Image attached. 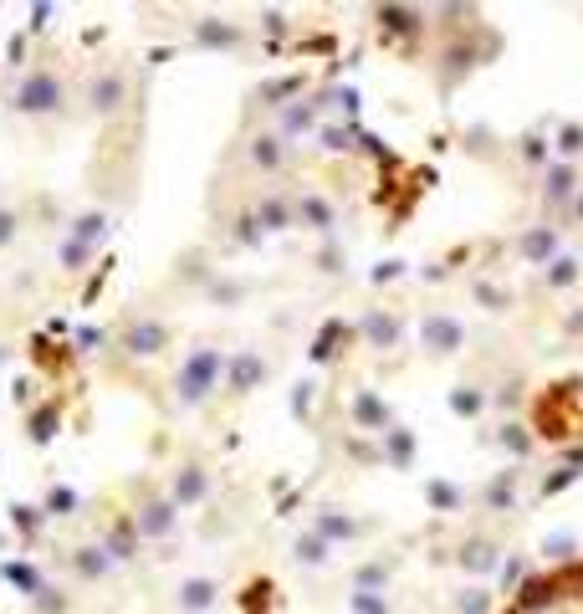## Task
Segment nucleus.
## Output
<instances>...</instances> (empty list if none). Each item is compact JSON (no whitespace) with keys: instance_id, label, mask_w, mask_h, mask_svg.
<instances>
[{"instance_id":"4c0bfd02","label":"nucleus","mask_w":583,"mask_h":614,"mask_svg":"<svg viewBox=\"0 0 583 614\" xmlns=\"http://www.w3.org/2000/svg\"><path fill=\"white\" fill-rule=\"evenodd\" d=\"M16 226H21L16 205H6V200H0V246H11V241H16Z\"/></svg>"},{"instance_id":"9d476101","label":"nucleus","mask_w":583,"mask_h":614,"mask_svg":"<svg viewBox=\"0 0 583 614\" xmlns=\"http://www.w3.org/2000/svg\"><path fill=\"white\" fill-rule=\"evenodd\" d=\"M558 231L563 226H527L517 241H512V251H517V261H527V267H553L558 261Z\"/></svg>"},{"instance_id":"b1692460","label":"nucleus","mask_w":583,"mask_h":614,"mask_svg":"<svg viewBox=\"0 0 583 614\" xmlns=\"http://www.w3.org/2000/svg\"><path fill=\"white\" fill-rule=\"evenodd\" d=\"M430 11H420V6H379V26L389 31V36H420L430 21H425Z\"/></svg>"},{"instance_id":"c756f323","label":"nucleus","mask_w":583,"mask_h":614,"mask_svg":"<svg viewBox=\"0 0 583 614\" xmlns=\"http://www.w3.org/2000/svg\"><path fill=\"white\" fill-rule=\"evenodd\" d=\"M348 614H394V599L369 594V589H348Z\"/></svg>"},{"instance_id":"9b49d317","label":"nucleus","mask_w":583,"mask_h":614,"mask_svg":"<svg viewBox=\"0 0 583 614\" xmlns=\"http://www.w3.org/2000/svg\"><path fill=\"white\" fill-rule=\"evenodd\" d=\"M205 497H210V471H205L200 461L174 466V481H169V502H174L179 512H190V507H200Z\"/></svg>"},{"instance_id":"2eb2a0df","label":"nucleus","mask_w":583,"mask_h":614,"mask_svg":"<svg viewBox=\"0 0 583 614\" xmlns=\"http://www.w3.org/2000/svg\"><path fill=\"white\" fill-rule=\"evenodd\" d=\"M318 113H323V93L318 98H292V103H282V113H277V134L292 144V139H302V134H312V123H318Z\"/></svg>"},{"instance_id":"ddd939ff","label":"nucleus","mask_w":583,"mask_h":614,"mask_svg":"<svg viewBox=\"0 0 583 614\" xmlns=\"http://www.w3.org/2000/svg\"><path fill=\"white\" fill-rule=\"evenodd\" d=\"M261 379H266V359L256 354V348H236V354L226 359V379H220V389L241 400V394H251Z\"/></svg>"},{"instance_id":"37998d69","label":"nucleus","mask_w":583,"mask_h":614,"mask_svg":"<svg viewBox=\"0 0 583 614\" xmlns=\"http://www.w3.org/2000/svg\"><path fill=\"white\" fill-rule=\"evenodd\" d=\"M0 359H6V354H0Z\"/></svg>"},{"instance_id":"2f4dec72","label":"nucleus","mask_w":583,"mask_h":614,"mask_svg":"<svg viewBox=\"0 0 583 614\" xmlns=\"http://www.w3.org/2000/svg\"><path fill=\"white\" fill-rule=\"evenodd\" d=\"M384 446H389V456H394V466H410L415 461V435L410 430H384Z\"/></svg>"},{"instance_id":"39448f33","label":"nucleus","mask_w":583,"mask_h":614,"mask_svg":"<svg viewBox=\"0 0 583 614\" xmlns=\"http://www.w3.org/2000/svg\"><path fill=\"white\" fill-rule=\"evenodd\" d=\"M169 343H174V328L164 318H128L118 333V354L123 359H159Z\"/></svg>"},{"instance_id":"c9c22d12","label":"nucleus","mask_w":583,"mask_h":614,"mask_svg":"<svg viewBox=\"0 0 583 614\" xmlns=\"http://www.w3.org/2000/svg\"><path fill=\"white\" fill-rule=\"evenodd\" d=\"M573 548H578V538H573V533H548V538H543V558L568 563V558H573Z\"/></svg>"},{"instance_id":"4be33fe9","label":"nucleus","mask_w":583,"mask_h":614,"mask_svg":"<svg viewBox=\"0 0 583 614\" xmlns=\"http://www.w3.org/2000/svg\"><path fill=\"white\" fill-rule=\"evenodd\" d=\"M195 41H200V47H215V52H241V47H246V31L231 26V21L205 16V21L195 26Z\"/></svg>"},{"instance_id":"72a5a7b5","label":"nucleus","mask_w":583,"mask_h":614,"mask_svg":"<svg viewBox=\"0 0 583 614\" xmlns=\"http://www.w3.org/2000/svg\"><path fill=\"white\" fill-rule=\"evenodd\" d=\"M497 441H502L512 456H532V435H527V425H517V420H507V425H502Z\"/></svg>"},{"instance_id":"7c9ffc66","label":"nucleus","mask_w":583,"mask_h":614,"mask_svg":"<svg viewBox=\"0 0 583 614\" xmlns=\"http://www.w3.org/2000/svg\"><path fill=\"white\" fill-rule=\"evenodd\" d=\"M251 287L241 282V277H210V287H205V297L215 302V307H226V302H241Z\"/></svg>"},{"instance_id":"c85d7f7f","label":"nucleus","mask_w":583,"mask_h":614,"mask_svg":"<svg viewBox=\"0 0 583 614\" xmlns=\"http://www.w3.org/2000/svg\"><path fill=\"white\" fill-rule=\"evenodd\" d=\"M471 292H476V302L486 307V313H507V307H512V292H507L502 282H486V277H476V282H471Z\"/></svg>"},{"instance_id":"412c9836","label":"nucleus","mask_w":583,"mask_h":614,"mask_svg":"<svg viewBox=\"0 0 583 614\" xmlns=\"http://www.w3.org/2000/svg\"><path fill=\"white\" fill-rule=\"evenodd\" d=\"M251 221H256V231H292L297 226V200L292 195H261Z\"/></svg>"},{"instance_id":"ea45409f","label":"nucleus","mask_w":583,"mask_h":614,"mask_svg":"<svg viewBox=\"0 0 583 614\" xmlns=\"http://www.w3.org/2000/svg\"><path fill=\"white\" fill-rule=\"evenodd\" d=\"M522 159L548 164V144H543V134H527V139H522Z\"/></svg>"},{"instance_id":"a19ab883","label":"nucleus","mask_w":583,"mask_h":614,"mask_svg":"<svg viewBox=\"0 0 583 614\" xmlns=\"http://www.w3.org/2000/svg\"><path fill=\"white\" fill-rule=\"evenodd\" d=\"M261 21H266V31H287V16H282V11H266Z\"/></svg>"},{"instance_id":"0eeeda50","label":"nucleus","mask_w":583,"mask_h":614,"mask_svg":"<svg viewBox=\"0 0 583 614\" xmlns=\"http://www.w3.org/2000/svg\"><path fill=\"white\" fill-rule=\"evenodd\" d=\"M87 103H93V113H98V118L123 113V103H128V72H123L118 62L98 67V72H93V82H87Z\"/></svg>"},{"instance_id":"1a4fd4ad","label":"nucleus","mask_w":583,"mask_h":614,"mask_svg":"<svg viewBox=\"0 0 583 614\" xmlns=\"http://www.w3.org/2000/svg\"><path fill=\"white\" fill-rule=\"evenodd\" d=\"M399 333H405V323H399L394 307H369L364 318H358V338H364L374 354H389V348H399Z\"/></svg>"},{"instance_id":"f704fd0d","label":"nucleus","mask_w":583,"mask_h":614,"mask_svg":"<svg viewBox=\"0 0 583 614\" xmlns=\"http://www.w3.org/2000/svg\"><path fill=\"white\" fill-rule=\"evenodd\" d=\"M543 282H548L553 292H558V287H573V282H578V261H573V256H558L553 267L543 272Z\"/></svg>"},{"instance_id":"58836bf2","label":"nucleus","mask_w":583,"mask_h":614,"mask_svg":"<svg viewBox=\"0 0 583 614\" xmlns=\"http://www.w3.org/2000/svg\"><path fill=\"white\" fill-rule=\"evenodd\" d=\"M77 507V492H67V487H52V497H47V512L52 517H67Z\"/></svg>"},{"instance_id":"f8f14e48","label":"nucleus","mask_w":583,"mask_h":614,"mask_svg":"<svg viewBox=\"0 0 583 614\" xmlns=\"http://www.w3.org/2000/svg\"><path fill=\"white\" fill-rule=\"evenodd\" d=\"M578 164H568V159H553L548 169H543V205L548 210H573V200H578Z\"/></svg>"},{"instance_id":"7ed1b4c3","label":"nucleus","mask_w":583,"mask_h":614,"mask_svg":"<svg viewBox=\"0 0 583 614\" xmlns=\"http://www.w3.org/2000/svg\"><path fill=\"white\" fill-rule=\"evenodd\" d=\"M108 231H113V215L108 210H82L77 221H72V231H67V241H62V267L67 272H82V261H93V251L108 241Z\"/></svg>"},{"instance_id":"cd10ccee","label":"nucleus","mask_w":583,"mask_h":614,"mask_svg":"<svg viewBox=\"0 0 583 614\" xmlns=\"http://www.w3.org/2000/svg\"><path fill=\"white\" fill-rule=\"evenodd\" d=\"M425 502L440 507V512H461V507H466V492L456 487V481H430V487H425Z\"/></svg>"},{"instance_id":"5701e85b","label":"nucleus","mask_w":583,"mask_h":614,"mask_svg":"<svg viewBox=\"0 0 583 614\" xmlns=\"http://www.w3.org/2000/svg\"><path fill=\"white\" fill-rule=\"evenodd\" d=\"M292 563H297V568H328V563H333V543H328L323 533L307 528V533L292 538Z\"/></svg>"},{"instance_id":"6ab92c4d","label":"nucleus","mask_w":583,"mask_h":614,"mask_svg":"<svg viewBox=\"0 0 583 614\" xmlns=\"http://www.w3.org/2000/svg\"><path fill=\"white\" fill-rule=\"evenodd\" d=\"M67 563H72V574H77L82 584H103V579L113 574V563H118V558H113L103 543H82V548H72V553H67Z\"/></svg>"},{"instance_id":"dca6fc26","label":"nucleus","mask_w":583,"mask_h":614,"mask_svg":"<svg viewBox=\"0 0 583 614\" xmlns=\"http://www.w3.org/2000/svg\"><path fill=\"white\" fill-rule=\"evenodd\" d=\"M348 410H353V430H374V435H384V430H394V410L379 400L374 389H353V400H348Z\"/></svg>"},{"instance_id":"a878e982","label":"nucleus","mask_w":583,"mask_h":614,"mask_svg":"<svg viewBox=\"0 0 583 614\" xmlns=\"http://www.w3.org/2000/svg\"><path fill=\"white\" fill-rule=\"evenodd\" d=\"M389 579H394V563H364V568H353V579L348 589H369V594H389Z\"/></svg>"},{"instance_id":"a211bd4d","label":"nucleus","mask_w":583,"mask_h":614,"mask_svg":"<svg viewBox=\"0 0 583 614\" xmlns=\"http://www.w3.org/2000/svg\"><path fill=\"white\" fill-rule=\"evenodd\" d=\"M312 533H323L333 548H343L353 538H364V522H358L353 512H343V507H318V517H312Z\"/></svg>"},{"instance_id":"bb28decb","label":"nucleus","mask_w":583,"mask_h":614,"mask_svg":"<svg viewBox=\"0 0 583 614\" xmlns=\"http://www.w3.org/2000/svg\"><path fill=\"white\" fill-rule=\"evenodd\" d=\"M486 405H491V394H486L481 384H456V389H451V410H456L461 420H476Z\"/></svg>"},{"instance_id":"393cba45","label":"nucleus","mask_w":583,"mask_h":614,"mask_svg":"<svg viewBox=\"0 0 583 614\" xmlns=\"http://www.w3.org/2000/svg\"><path fill=\"white\" fill-rule=\"evenodd\" d=\"M517 476H522V471H502L497 481H486V487H481V507H486V512H512V502H517Z\"/></svg>"},{"instance_id":"6e6552de","label":"nucleus","mask_w":583,"mask_h":614,"mask_svg":"<svg viewBox=\"0 0 583 614\" xmlns=\"http://www.w3.org/2000/svg\"><path fill=\"white\" fill-rule=\"evenodd\" d=\"M292 200H297V226H302V231L323 236V241L338 231V205H333L323 190H297Z\"/></svg>"},{"instance_id":"4468645a","label":"nucleus","mask_w":583,"mask_h":614,"mask_svg":"<svg viewBox=\"0 0 583 614\" xmlns=\"http://www.w3.org/2000/svg\"><path fill=\"white\" fill-rule=\"evenodd\" d=\"M220 604V579L215 574H190L174 584V609L179 614H210Z\"/></svg>"},{"instance_id":"79ce46f5","label":"nucleus","mask_w":583,"mask_h":614,"mask_svg":"<svg viewBox=\"0 0 583 614\" xmlns=\"http://www.w3.org/2000/svg\"><path fill=\"white\" fill-rule=\"evenodd\" d=\"M568 226H583V190H578V200H573V210H568Z\"/></svg>"},{"instance_id":"e433bc0d","label":"nucleus","mask_w":583,"mask_h":614,"mask_svg":"<svg viewBox=\"0 0 583 614\" xmlns=\"http://www.w3.org/2000/svg\"><path fill=\"white\" fill-rule=\"evenodd\" d=\"M456 609H461V614H486V609H491V594H486V589H461V594H456Z\"/></svg>"},{"instance_id":"473e14b6","label":"nucleus","mask_w":583,"mask_h":614,"mask_svg":"<svg viewBox=\"0 0 583 614\" xmlns=\"http://www.w3.org/2000/svg\"><path fill=\"white\" fill-rule=\"evenodd\" d=\"M553 149H558V159L573 164V154H583V123H563L558 139H553Z\"/></svg>"},{"instance_id":"f257e3e1","label":"nucleus","mask_w":583,"mask_h":614,"mask_svg":"<svg viewBox=\"0 0 583 614\" xmlns=\"http://www.w3.org/2000/svg\"><path fill=\"white\" fill-rule=\"evenodd\" d=\"M220 379H226V354L210 348V343H200V348H190V359L179 364V374H174V400L185 410H200L210 394L220 389Z\"/></svg>"},{"instance_id":"f3484780","label":"nucleus","mask_w":583,"mask_h":614,"mask_svg":"<svg viewBox=\"0 0 583 614\" xmlns=\"http://www.w3.org/2000/svg\"><path fill=\"white\" fill-rule=\"evenodd\" d=\"M251 164L261 169V174H282L287 169V159H292V144L277 134V128H261V134H251Z\"/></svg>"},{"instance_id":"aec40b11","label":"nucleus","mask_w":583,"mask_h":614,"mask_svg":"<svg viewBox=\"0 0 583 614\" xmlns=\"http://www.w3.org/2000/svg\"><path fill=\"white\" fill-rule=\"evenodd\" d=\"M456 563L466 568V574H476V579H491V574H497V563H502V548H497V538H466Z\"/></svg>"},{"instance_id":"20e7f679","label":"nucleus","mask_w":583,"mask_h":614,"mask_svg":"<svg viewBox=\"0 0 583 614\" xmlns=\"http://www.w3.org/2000/svg\"><path fill=\"white\" fill-rule=\"evenodd\" d=\"M420 348H425V359H456L466 348V318L445 313V307H430L420 318Z\"/></svg>"},{"instance_id":"423d86ee","label":"nucleus","mask_w":583,"mask_h":614,"mask_svg":"<svg viewBox=\"0 0 583 614\" xmlns=\"http://www.w3.org/2000/svg\"><path fill=\"white\" fill-rule=\"evenodd\" d=\"M133 528H139L144 543H164L179 533V507L169 502V492H149L139 502V512H133Z\"/></svg>"},{"instance_id":"f03ea898","label":"nucleus","mask_w":583,"mask_h":614,"mask_svg":"<svg viewBox=\"0 0 583 614\" xmlns=\"http://www.w3.org/2000/svg\"><path fill=\"white\" fill-rule=\"evenodd\" d=\"M67 98H72V87H67V77H62L57 67H31V72L16 82L11 108L26 113V118H52V113L67 108Z\"/></svg>"}]
</instances>
